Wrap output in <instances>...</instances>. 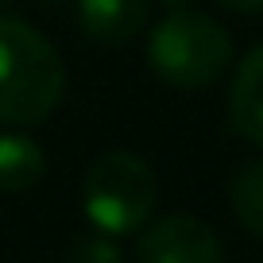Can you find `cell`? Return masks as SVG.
I'll use <instances>...</instances> for the list:
<instances>
[{
  "instance_id": "cell-5",
  "label": "cell",
  "mask_w": 263,
  "mask_h": 263,
  "mask_svg": "<svg viewBox=\"0 0 263 263\" xmlns=\"http://www.w3.org/2000/svg\"><path fill=\"white\" fill-rule=\"evenodd\" d=\"M147 24V0H78V27L101 47H120Z\"/></svg>"
},
{
  "instance_id": "cell-7",
  "label": "cell",
  "mask_w": 263,
  "mask_h": 263,
  "mask_svg": "<svg viewBox=\"0 0 263 263\" xmlns=\"http://www.w3.org/2000/svg\"><path fill=\"white\" fill-rule=\"evenodd\" d=\"M47 171V155L35 140L20 136V132H4L0 136V190L4 194H24Z\"/></svg>"
},
{
  "instance_id": "cell-9",
  "label": "cell",
  "mask_w": 263,
  "mask_h": 263,
  "mask_svg": "<svg viewBox=\"0 0 263 263\" xmlns=\"http://www.w3.org/2000/svg\"><path fill=\"white\" fill-rule=\"evenodd\" d=\"M66 263H120V252L108 240V232H89V236H78L66 252Z\"/></svg>"
},
{
  "instance_id": "cell-3",
  "label": "cell",
  "mask_w": 263,
  "mask_h": 263,
  "mask_svg": "<svg viewBox=\"0 0 263 263\" xmlns=\"http://www.w3.org/2000/svg\"><path fill=\"white\" fill-rule=\"evenodd\" d=\"M155 171L132 151H105L85 171L82 182V205L85 217L108 236L136 232L155 209Z\"/></svg>"
},
{
  "instance_id": "cell-11",
  "label": "cell",
  "mask_w": 263,
  "mask_h": 263,
  "mask_svg": "<svg viewBox=\"0 0 263 263\" xmlns=\"http://www.w3.org/2000/svg\"><path fill=\"white\" fill-rule=\"evenodd\" d=\"M163 4H166L171 12H178V8H186V4H194V0H163Z\"/></svg>"
},
{
  "instance_id": "cell-6",
  "label": "cell",
  "mask_w": 263,
  "mask_h": 263,
  "mask_svg": "<svg viewBox=\"0 0 263 263\" xmlns=\"http://www.w3.org/2000/svg\"><path fill=\"white\" fill-rule=\"evenodd\" d=\"M229 120L244 140L263 147V47L248 50L229 89Z\"/></svg>"
},
{
  "instance_id": "cell-1",
  "label": "cell",
  "mask_w": 263,
  "mask_h": 263,
  "mask_svg": "<svg viewBox=\"0 0 263 263\" xmlns=\"http://www.w3.org/2000/svg\"><path fill=\"white\" fill-rule=\"evenodd\" d=\"M66 70L58 50L24 20L0 16V124L31 128L58 108Z\"/></svg>"
},
{
  "instance_id": "cell-2",
  "label": "cell",
  "mask_w": 263,
  "mask_h": 263,
  "mask_svg": "<svg viewBox=\"0 0 263 263\" xmlns=\"http://www.w3.org/2000/svg\"><path fill=\"white\" fill-rule=\"evenodd\" d=\"M151 70L166 85L178 89H205L229 70L232 62V39L221 24H213L201 12H171L151 31L147 43Z\"/></svg>"
},
{
  "instance_id": "cell-4",
  "label": "cell",
  "mask_w": 263,
  "mask_h": 263,
  "mask_svg": "<svg viewBox=\"0 0 263 263\" xmlns=\"http://www.w3.org/2000/svg\"><path fill=\"white\" fill-rule=\"evenodd\" d=\"M136 263H224V248L205 221L171 213L140 236Z\"/></svg>"
},
{
  "instance_id": "cell-8",
  "label": "cell",
  "mask_w": 263,
  "mask_h": 263,
  "mask_svg": "<svg viewBox=\"0 0 263 263\" xmlns=\"http://www.w3.org/2000/svg\"><path fill=\"white\" fill-rule=\"evenodd\" d=\"M229 201H232L236 221L244 224L248 232L263 236V163L240 166L232 186H229Z\"/></svg>"
},
{
  "instance_id": "cell-10",
  "label": "cell",
  "mask_w": 263,
  "mask_h": 263,
  "mask_svg": "<svg viewBox=\"0 0 263 263\" xmlns=\"http://www.w3.org/2000/svg\"><path fill=\"white\" fill-rule=\"evenodd\" d=\"M229 12H263V0H217Z\"/></svg>"
}]
</instances>
